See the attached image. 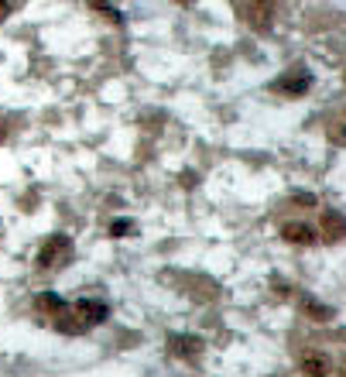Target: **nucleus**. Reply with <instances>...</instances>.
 Segmentation results:
<instances>
[{
  "mask_svg": "<svg viewBox=\"0 0 346 377\" xmlns=\"http://www.w3.org/2000/svg\"><path fill=\"white\" fill-rule=\"evenodd\" d=\"M302 371H306V377H326L329 374V364L323 354H315V350H308V354H302Z\"/></svg>",
  "mask_w": 346,
  "mask_h": 377,
  "instance_id": "1a4fd4ad",
  "label": "nucleus"
},
{
  "mask_svg": "<svg viewBox=\"0 0 346 377\" xmlns=\"http://www.w3.org/2000/svg\"><path fill=\"white\" fill-rule=\"evenodd\" d=\"M306 312L315 319H333V309L329 305H319V302H312V298H306Z\"/></svg>",
  "mask_w": 346,
  "mask_h": 377,
  "instance_id": "9b49d317",
  "label": "nucleus"
},
{
  "mask_svg": "<svg viewBox=\"0 0 346 377\" xmlns=\"http://www.w3.org/2000/svg\"><path fill=\"white\" fill-rule=\"evenodd\" d=\"M343 377H346V367H343Z\"/></svg>",
  "mask_w": 346,
  "mask_h": 377,
  "instance_id": "dca6fc26",
  "label": "nucleus"
},
{
  "mask_svg": "<svg viewBox=\"0 0 346 377\" xmlns=\"http://www.w3.org/2000/svg\"><path fill=\"white\" fill-rule=\"evenodd\" d=\"M168 350L178 354V357H193L202 350V339L199 337H168Z\"/></svg>",
  "mask_w": 346,
  "mask_h": 377,
  "instance_id": "0eeeda50",
  "label": "nucleus"
},
{
  "mask_svg": "<svg viewBox=\"0 0 346 377\" xmlns=\"http://www.w3.org/2000/svg\"><path fill=\"white\" fill-rule=\"evenodd\" d=\"M308 86H312V76H308L306 69H291V72H285L278 80V89L288 93V97H302V93H308Z\"/></svg>",
  "mask_w": 346,
  "mask_h": 377,
  "instance_id": "7ed1b4c3",
  "label": "nucleus"
},
{
  "mask_svg": "<svg viewBox=\"0 0 346 377\" xmlns=\"http://www.w3.org/2000/svg\"><path fill=\"white\" fill-rule=\"evenodd\" d=\"M237 14L247 21L250 28H268L274 7L271 4H237Z\"/></svg>",
  "mask_w": 346,
  "mask_h": 377,
  "instance_id": "f03ea898",
  "label": "nucleus"
},
{
  "mask_svg": "<svg viewBox=\"0 0 346 377\" xmlns=\"http://www.w3.org/2000/svg\"><path fill=\"white\" fill-rule=\"evenodd\" d=\"M35 309H38V312H45V316H58V312L65 309V302H62L55 292H38V298H35Z\"/></svg>",
  "mask_w": 346,
  "mask_h": 377,
  "instance_id": "9d476101",
  "label": "nucleus"
},
{
  "mask_svg": "<svg viewBox=\"0 0 346 377\" xmlns=\"http://www.w3.org/2000/svg\"><path fill=\"white\" fill-rule=\"evenodd\" d=\"M281 237L288 240V244H312V240H315V230L306 226V223H285V226H281Z\"/></svg>",
  "mask_w": 346,
  "mask_h": 377,
  "instance_id": "6e6552de",
  "label": "nucleus"
},
{
  "mask_svg": "<svg viewBox=\"0 0 346 377\" xmlns=\"http://www.w3.org/2000/svg\"><path fill=\"white\" fill-rule=\"evenodd\" d=\"M55 326L62 329V333H86V329H90V326L82 322V316H79L76 305H65V309L55 316Z\"/></svg>",
  "mask_w": 346,
  "mask_h": 377,
  "instance_id": "423d86ee",
  "label": "nucleus"
},
{
  "mask_svg": "<svg viewBox=\"0 0 346 377\" xmlns=\"http://www.w3.org/2000/svg\"><path fill=\"white\" fill-rule=\"evenodd\" d=\"M7 14H11V4H4V0H0V21L7 18Z\"/></svg>",
  "mask_w": 346,
  "mask_h": 377,
  "instance_id": "4468645a",
  "label": "nucleus"
},
{
  "mask_svg": "<svg viewBox=\"0 0 346 377\" xmlns=\"http://www.w3.org/2000/svg\"><path fill=\"white\" fill-rule=\"evenodd\" d=\"M76 309H79V316H82L86 326H97V322H103V319L110 316L107 302H97V298H82V302H76Z\"/></svg>",
  "mask_w": 346,
  "mask_h": 377,
  "instance_id": "39448f33",
  "label": "nucleus"
},
{
  "mask_svg": "<svg viewBox=\"0 0 346 377\" xmlns=\"http://www.w3.org/2000/svg\"><path fill=\"white\" fill-rule=\"evenodd\" d=\"M110 234H114V237H124V234H131V223H127V219H117L114 226H110Z\"/></svg>",
  "mask_w": 346,
  "mask_h": 377,
  "instance_id": "ddd939ff",
  "label": "nucleus"
},
{
  "mask_svg": "<svg viewBox=\"0 0 346 377\" xmlns=\"http://www.w3.org/2000/svg\"><path fill=\"white\" fill-rule=\"evenodd\" d=\"M0 141H4V124H0Z\"/></svg>",
  "mask_w": 346,
  "mask_h": 377,
  "instance_id": "2eb2a0df",
  "label": "nucleus"
},
{
  "mask_svg": "<svg viewBox=\"0 0 346 377\" xmlns=\"http://www.w3.org/2000/svg\"><path fill=\"white\" fill-rule=\"evenodd\" d=\"M329 141L340 144V148H346V120H336V124L329 127Z\"/></svg>",
  "mask_w": 346,
  "mask_h": 377,
  "instance_id": "f8f14e48",
  "label": "nucleus"
},
{
  "mask_svg": "<svg viewBox=\"0 0 346 377\" xmlns=\"http://www.w3.org/2000/svg\"><path fill=\"white\" fill-rule=\"evenodd\" d=\"M69 254H72L69 237L55 234V237L45 240V247H41V254H38V268H55V264H62V261H69Z\"/></svg>",
  "mask_w": 346,
  "mask_h": 377,
  "instance_id": "f257e3e1",
  "label": "nucleus"
},
{
  "mask_svg": "<svg viewBox=\"0 0 346 377\" xmlns=\"http://www.w3.org/2000/svg\"><path fill=\"white\" fill-rule=\"evenodd\" d=\"M319 234H323V240H329V244L346 240V217L343 213H323V217H319Z\"/></svg>",
  "mask_w": 346,
  "mask_h": 377,
  "instance_id": "20e7f679",
  "label": "nucleus"
}]
</instances>
